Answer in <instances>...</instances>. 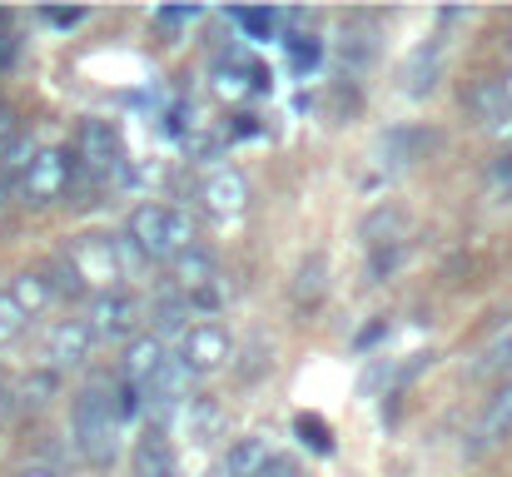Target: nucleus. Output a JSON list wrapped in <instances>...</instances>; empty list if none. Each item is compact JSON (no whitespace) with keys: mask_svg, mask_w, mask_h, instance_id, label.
<instances>
[{"mask_svg":"<svg viewBox=\"0 0 512 477\" xmlns=\"http://www.w3.org/2000/svg\"><path fill=\"white\" fill-rule=\"evenodd\" d=\"M194 20H199V10H194V5H165V10H155V25H160L165 35L184 30V25H194Z\"/></svg>","mask_w":512,"mask_h":477,"instance_id":"412c9836","label":"nucleus"},{"mask_svg":"<svg viewBox=\"0 0 512 477\" xmlns=\"http://www.w3.org/2000/svg\"><path fill=\"white\" fill-rule=\"evenodd\" d=\"M473 378H508L512 383V328H503L473 363Z\"/></svg>","mask_w":512,"mask_h":477,"instance_id":"dca6fc26","label":"nucleus"},{"mask_svg":"<svg viewBox=\"0 0 512 477\" xmlns=\"http://www.w3.org/2000/svg\"><path fill=\"white\" fill-rule=\"evenodd\" d=\"M60 264L70 269V279L80 284V294H85V289L110 294V289H120V279H125V244L110 239V234H80V239L65 249Z\"/></svg>","mask_w":512,"mask_h":477,"instance_id":"7ed1b4c3","label":"nucleus"},{"mask_svg":"<svg viewBox=\"0 0 512 477\" xmlns=\"http://www.w3.org/2000/svg\"><path fill=\"white\" fill-rule=\"evenodd\" d=\"M15 50H20V40H15V35H10V30L0 25V75H5V70L15 65Z\"/></svg>","mask_w":512,"mask_h":477,"instance_id":"393cba45","label":"nucleus"},{"mask_svg":"<svg viewBox=\"0 0 512 477\" xmlns=\"http://www.w3.org/2000/svg\"><path fill=\"white\" fill-rule=\"evenodd\" d=\"M90 333H95V343L105 338V343H115V338H130L135 333V323H140V299L135 294H125V289H110V294H95V304H90Z\"/></svg>","mask_w":512,"mask_h":477,"instance_id":"9d476101","label":"nucleus"},{"mask_svg":"<svg viewBox=\"0 0 512 477\" xmlns=\"http://www.w3.org/2000/svg\"><path fill=\"white\" fill-rule=\"evenodd\" d=\"M468 105H473V115H478L483 125H498V120H508L512 115L508 95H503V80H483V85L468 95Z\"/></svg>","mask_w":512,"mask_h":477,"instance_id":"f3484780","label":"nucleus"},{"mask_svg":"<svg viewBox=\"0 0 512 477\" xmlns=\"http://www.w3.org/2000/svg\"><path fill=\"white\" fill-rule=\"evenodd\" d=\"M10 299H15V309H20L25 318H35L50 299H55V284H50V274H15Z\"/></svg>","mask_w":512,"mask_h":477,"instance_id":"2eb2a0df","label":"nucleus"},{"mask_svg":"<svg viewBox=\"0 0 512 477\" xmlns=\"http://www.w3.org/2000/svg\"><path fill=\"white\" fill-rule=\"evenodd\" d=\"M503 443H512V383H503V388L483 403V413H478V423H473V433H468V458H488V453H498Z\"/></svg>","mask_w":512,"mask_h":477,"instance_id":"6e6552de","label":"nucleus"},{"mask_svg":"<svg viewBox=\"0 0 512 477\" xmlns=\"http://www.w3.org/2000/svg\"><path fill=\"white\" fill-rule=\"evenodd\" d=\"M120 164H125V150H120L115 125L85 120L80 125V140H75V169H85L90 179H110V174H120Z\"/></svg>","mask_w":512,"mask_h":477,"instance_id":"0eeeda50","label":"nucleus"},{"mask_svg":"<svg viewBox=\"0 0 512 477\" xmlns=\"http://www.w3.org/2000/svg\"><path fill=\"white\" fill-rule=\"evenodd\" d=\"M488 199H493V204H512V150L498 155L493 169H488Z\"/></svg>","mask_w":512,"mask_h":477,"instance_id":"aec40b11","label":"nucleus"},{"mask_svg":"<svg viewBox=\"0 0 512 477\" xmlns=\"http://www.w3.org/2000/svg\"><path fill=\"white\" fill-rule=\"evenodd\" d=\"M229 358H234V338H229V333H224L214 318H204V323H189V328L179 333L174 363H179L189 378H209V373H219Z\"/></svg>","mask_w":512,"mask_h":477,"instance_id":"39448f33","label":"nucleus"},{"mask_svg":"<svg viewBox=\"0 0 512 477\" xmlns=\"http://www.w3.org/2000/svg\"><path fill=\"white\" fill-rule=\"evenodd\" d=\"M15 477H60L55 468H45V463H30V468H20Z\"/></svg>","mask_w":512,"mask_h":477,"instance_id":"cd10ccee","label":"nucleus"},{"mask_svg":"<svg viewBox=\"0 0 512 477\" xmlns=\"http://www.w3.org/2000/svg\"><path fill=\"white\" fill-rule=\"evenodd\" d=\"M120 428H125V418H120L115 388H110L105 378L85 383V388L75 393V413H70V438H75L80 463L110 468V463L120 458Z\"/></svg>","mask_w":512,"mask_h":477,"instance_id":"f257e3e1","label":"nucleus"},{"mask_svg":"<svg viewBox=\"0 0 512 477\" xmlns=\"http://www.w3.org/2000/svg\"><path fill=\"white\" fill-rule=\"evenodd\" d=\"M45 20H50L55 30H75V25L85 20V10H45Z\"/></svg>","mask_w":512,"mask_h":477,"instance_id":"b1692460","label":"nucleus"},{"mask_svg":"<svg viewBox=\"0 0 512 477\" xmlns=\"http://www.w3.org/2000/svg\"><path fill=\"white\" fill-rule=\"evenodd\" d=\"M234 20H239L244 30H254V35L274 30V15H269V10H234Z\"/></svg>","mask_w":512,"mask_h":477,"instance_id":"5701e85b","label":"nucleus"},{"mask_svg":"<svg viewBox=\"0 0 512 477\" xmlns=\"http://www.w3.org/2000/svg\"><path fill=\"white\" fill-rule=\"evenodd\" d=\"M70 179H75V155L60 150V145H50V150H35V155H30V164L20 169L15 184H20V199H25V204L45 209V204L65 199Z\"/></svg>","mask_w":512,"mask_h":477,"instance_id":"20e7f679","label":"nucleus"},{"mask_svg":"<svg viewBox=\"0 0 512 477\" xmlns=\"http://www.w3.org/2000/svg\"><path fill=\"white\" fill-rule=\"evenodd\" d=\"M269 443L264 438H239L214 468H209V477H259L264 468H269Z\"/></svg>","mask_w":512,"mask_h":477,"instance_id":"ddd939ff","label":"nucleus"},{"mask_svg":"<svg viewBox=\"0 0 512 477\" xmlns=\"http://www.w3.org/2000/svg\"><path fill=\"white\" fill-rule=\"evenodd\" d=\"M5 408H10V393H5V383H0V413H5Z\"/></svg>","mask_w":512,"mask_h":477,"instance_id":"c85d7f7f","label":"nucleus"},{"mask_svg":"<svg viewBox=\"0 0 512 477\" xmlns=\"http://www.w3.org/2000/svg\"><path fill=\"white\" fill-rule=\"evenodd\" d=\"M125 244H130L140 259L174 264V259L194 244V224H189V214H184V209L150 199V204H140V209L130 214V224H125Z\"/></svg>","mask_w":512,"mask_h":477,"instance_id":"f03ea898","label":"nucleus"},{"mask_svg":"<svg viewBox=\"0 0 512 477\" xmlns=\"http://www.w3.org/2000/svg\"><path fill=\"white\" fill-rule=\"evenodd\" d=\"M214 284H219V264H214V254L199 249V244H189V249L174 259V289H179L189 304H194V299L214 304Z\"/></svg>","mask_w":512,"mask_h":477,"instance_id":"9b49d317","label":"nucleus"},{"mask_svg":"<svg viewBox=\"0 0 512 477\" xmlns=\"http://www.w3.org/2000/svg\"><path fill=\"white\" fill-rule=\"evenodd\" d=\"M438 85V50H413V60H408V70H403V90L408 95H428Z\"/></svg>","mask_w":512,"mask_h":477,"instance_id":"a211bd4d","label":"nucleus"},{"mask_svg":"<svg viewBox=\"0 0 512 477\" xmlns=\"http://www.w3.org/2000/svg\"><path fill=\"white\" fill-rule=\"evenodd\" d=\"M5 140H15V115L0 105V145H5Z\"/></svg>","mask_w":512,"mask_h":477,"instance_id":"bb28decb","label":"nucleus"},{"mask_svg":"<svg viewBox=\"0 0 512 477\" xmlns=\"http://www.w3.org/2000/svg\"><path fill=\"white\" fill-rule=\"evenodd\" d=\"M199 204L214 224H239L249 214V179L234 164H214L199 184Z\"/></svg>","mask_w":512,"mask_h":477,"instance_id":"423d86ee","label":"nucleus"},{"mask_svg":"<svg viewBox=\"0 0 512 477\" xmlns=\"http://www.w3.org/2000/svg\"><path fill=\"white\" fill-rule=\"evenodd\" d=\"M324 279H329V259H324V254H309V259L299 264L294 299H299V304H319V299H324Z\"/></svg>","mask_w":512,"mask_h":477,"instance_id":"6ab92c4d","label":"nucleus"},{"mask_svg":"<svg viewBox=\"0 0 512 477\" xmlns=\"http://www.w3.org/2000/svg\"><path fill=\"white\" fill-rule=\"evenodd\" d=\"M90 348H95L90 323H85V318H60V323L45 333L40 358H45V368H50V373H60V368H80V363L90 358Z\"/></svg>","mask_w":512,"mask_h":477,"instance_id":"1a4fd4ad","label":"nucleus"},{"mask_svg":"<svg viewBox=\"0 0 512 477\" xmlns=\"http://www.w3.org/2000/svg\"><path fill=\"white\" fill-rule=\"evenodd\" d=\"M174 418L184 423L189 443H209V438L219 433V403H214V398H184V403L174 408Z\"/></svg>","mask_w":512,"mask_h":477,"instance_id":"4468645a","label":"nucleus"},{"mask_svg":"<svg viewBox=\"0 0 512 477\" xmlns=\"http://www.w3.org/2000/svg\"><path fill=\"white\" fill-rule=\"evenodd\" d=\"M259 477H294V463H289V458H269V468Z\"/></svg>","mask_w":512,"mask_h":477,"instance_id":"a878e982","label":"nucleus"},{"mask_svg":"<svg viewBox=\"0 0 512 477\" xmlns=\"http://www.w3.org/2000/svg\"><path fill=\"white\" fill-rule=\"evenodd\" d=\"M130 477H184V468H179V453H174V443L165 438V428H150V433L135 443Z\"/></svg>","mask_w":512,"mask_h":477,"instance_id":"f8f14e48","label":"nucleus"},{"mask_svg":"<svg viewBox=\"0 0 512 477\" xmlns=\"http://www.w3.org/2000/svg\"><path fill=\"white\" fill-rule=\"evenodd\" d=\"M20 328H25V314L15 309V299H10V294H0V343H10Z\"/></svg>","mask_w":512,"mask_h":477,"instance_id":"4be33fe9","label":"nucleus"},{"mask_svg":"<svg viewBox=\"0 0 512 477\" xmlns=\"http://www.w3.org/2000/svg\"><path fill=\"white\" fill-rule=\"evenodd\" d=\"M503 95H508V105H512V75H503Z\"/></svg>","mask_w":512,"mask_h":477,"instance_id":"c756f323","label":"nucleus"}]
</instances>
